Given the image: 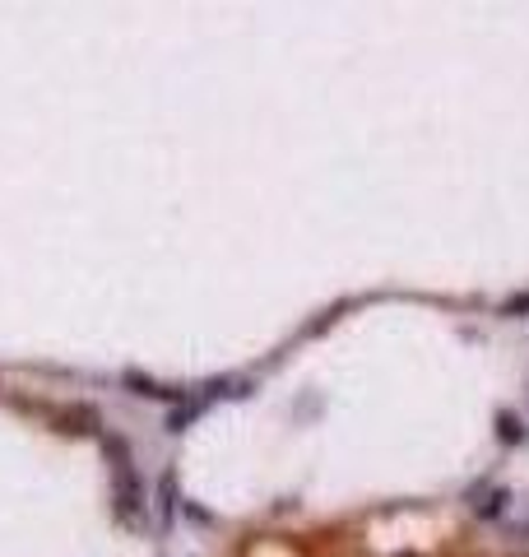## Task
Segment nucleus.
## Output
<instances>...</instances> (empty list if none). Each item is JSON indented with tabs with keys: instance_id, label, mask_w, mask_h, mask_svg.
Masks as SVG:
<instances>
[{
	"instance_id": "obj_2",
	"label": "nucleus",
	"mask_w": 529,
	"mask_h": 557,
	"mask_svg": "<svg viewBox=\"0 0 529 557\" xmlns=\"http://www.w3.org/2000/svg\"><path fill=\"white\" fill-rule=\"evenodd\" d=\"M524 436H529V432H524V423H520V414H511V409H502V414H497V442H502V446H520V442H524Z\"/></svg>"
},
{
	"instance_id": "obj_3",
	"label": "nucleus",
	"mask_w": 529,
	"mask_h": 557,
	"mask_svg": "<svg viewBox=\"0 0 529 557\" xmlns=\"http://www.w3.org/2000/svg\"><path fill=\"white\" fill-rule=\"evenodd\" d=\"M177 502H181V497H177L172 479H162V484H158V521H162V525H172V511H177Z\"/></svg>"
},
{
	"instance_id": "obj_1",
	"label": "nucleus",
	"mask_w": 529,
	"mask_h": 557,
	"mask_svg": "<svg viewBox=\"0 0 529 557\" xmlns=\"http://www.w3.org/2000/svg\"><path fill=\"white\" fill-rule=\"evenodd\" d=\"M465 502H469V511L478 515V521H502L506 506H511V493L506 488H493V484H474L465 493Z\"/></svg>"
}]
</instances>
